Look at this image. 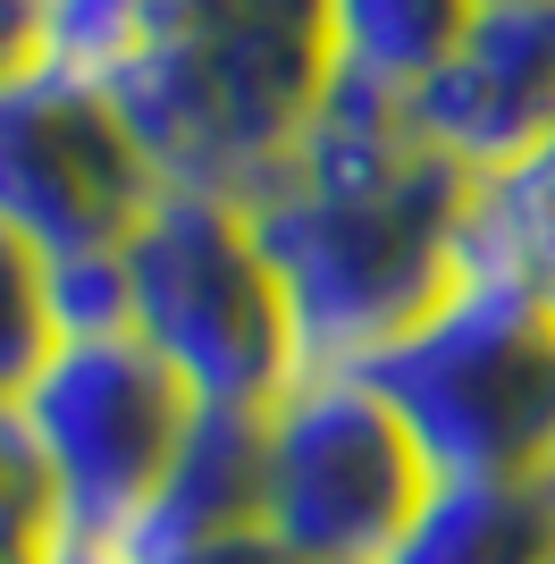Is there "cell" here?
<instances>
[{
	"label": "cell",
	"instance_id": "obj_1",
	"mask_svg": "<svg viewBox=\"0 0 555 564\" xmlns=\"http://www.w3.org/2000/svg\"><path fill=\"white\" fill-rule=\"evenodd\" d=\"M463 177L413 127V101L328 76L295 152L236 212L278 279L295 371H362L455 279Z\"/></svg>",
	"mask_w": 555,
	"mask_h": 564
},
{
	"label": "cell",
	"instance_id": "obj_2",
	"mask_svg": "<svg viewBox=\"0 0 555 564\" xmlns=\"http://www.w3.org/2000/svg\"><path fill=\"white\" fill-rule=\"evenodd\" d=\"M143 169L177 194H244L295 152L328 94L312 0H152L135 51L101 76Z\"/></svg>",
	"mask_w": 555,
	"mask_h": 564
},
{
	"label": "cell",
	"instance_id": "obj_3",
	"mask_svg": "<svg viewBox=\"0 0 555 564\" xmlns=\"http://www.w3.org/2000/svg\"><path fill=\"white\" fill-rule=\"evenodd\" d=\"M362 379L413 430L438 480H538L555 455V304L455 270Z\"/></svg>",
	"mask_w": 555,
	"mask_h": 564
},
{
	"label": "cell",
	"instance_id": "obj_4",
	"mask_svg": "<svg viewBox=\"0 0 555 564\" xmlns=\"http://www.w3.org/2000/svg\"><path fill=\"white\" fill-rule=\"evenodd\" d=\"M127 337L168 362L194 404H261L295 379V329L253 228L228 194L161 186L127 228Z\"/></svg>",
	"mask_w": 555,
	"mask_h": 564
},
{
	"label": "cell",
	"instance_id": "obj_5",
	"mask_svg": "<svg viewBox=\"0 0 555 564\" xmlns=\"http://www.w3.org/2000/svg\"><path fill=\"white\" fill-rule=\"evenodd\" d=\"M438 471L362 371H295L261 404V531L295 564H388Z\"/></svg>",
	"mask_w": 555,
	"mask_h": 564
},
{
	"label": "cell",
	"instance_id": "obj_6",
	"mask_svg": "<svg viewBox=\"0 0 555 564\" xmlns=\"http://www.w3.org/2000/svg\"><path fill=\"white\" fill-rule=\"evenodd\" d=\"M18 422L51 471V522L127 531L152 506L168 455H177L194 397L143 337H59L43 371L18 388Z\"/></svg>",
	"mask_w": 555,
	"mask_h": 564
},
{
	"label": "cell",
	"instance_id": "obj_7",
	"mask_svg": "<svg viewBox=\"0 0 555 564\" xmlns=\"http://www.w3.org/2000/svg\"><path fill=\"white\" fill-rule=\"evenodd\" d=\"M161 177L118 127L110 94L76 68H18L0 85V228L43 261L110 253L152 212Z\"/></svg>",
	"mask_w": 555,
	"mask_h": 564
},
{
	"label": "cell",
	"instance_id": "obj_8",
	"mask_svg": "<svg viewBox=\"0 0 555 564\" xmlns=\"http://www.w3.org/2000/svg\"><path fill=\"white\" fill-rule=\"evenodd\" d=\"M413 127L463 177L505 169L513 152L555 135V0L471 9L455 59L413 94Z\"/></svg>",
	"mask_w": 555,
	"mask_h": 564
},
{
	"label": "cell",
	"instance_id": "obj_9",
	"mask_svg": "<svg viewBox=\"0 0 555 564\" xmlns=\"http://www.w3.org/2000/svg\"><path fill=\"white\" fill-rule=\"evenodd\" d=\"M253 514H261V413H244V404H194V422H185L152 506L127 522V564L203 547L219 531H244Z\"/></svg>",
	"mask_w": 555,
	"mask_h": 564
},
{
	"label": "cell",
	"instance_id": "obj_10",
	"mask_svg": "<svg viewBox=\"0 0 555 564\" xmlns=\"http://www.w3.org/2000/svg\"><path fill=\"white\" fill-rule=\"evenodd\" d=\"M455 270L555 304V135H538L505 169L471 177L463 228H455Z\"/></svg>",
	"mask_w": 555,
	"mask_h": 564
},
{
	"label": "cell",
	"instance_id": "obj_11",
	"mask_svg": "<svg viewBox=\"0 0 555 564\" xmlns=\"http://www.w3.org/2000/svg\"><path fill=\"white\" fill-rule=\"evenodd\" d=\"M388 564H555V497L538 480H429Z\"/></svg>",
	"mask_w": 555,
	"mask_h": 564
},
{
	"label": "cell",
	"instance_id": "obj_12",
	"mask_svg": "<svg viewBox=\"0 0 555 564\" xmlns=\"http://www.w3.org/2000/svg\"><path fill=\"white\" fill-rule=\"evenodd\" d=\"M312 9H320L328 76L395 101H413L471 25V0H312Z\"/></svg>",
	"mask_w": 555,
	"mask_h": 564
},
{
	"label": "cell",
	"instance_id": "obj_13",
	"mask_svg": "<svg viewBox=\"0 0 555 564\" xmlns=\"http://www.w3.org/2000/svg\"><path fill=\"white\" fill-rule=\"evenodd\" d=\"M59 346L43 295V253L0 228V404H18V388L43 371V354Z\"/></svg>",
	"mask_w": 555,
	"mask_h": 564
},
{
	"label": "cell",
	"instance_id": "obj_14",
	"mask_svg": "<svg viewBox=\"0 0 555 564\" xmlns=\"http://www.w3.org/2000/svg\"><path fill=\"white\" fill-rule=\"evenodd\" d=\"M143 18H152V0H43V59L101 85L135 51Z\"/></svg>",
	"mask_w": 555,
	"mask_h": 564
},
{
	"label": "cell",
	"instance_id": "obj_15",
	"mask_svg": "<svg viewBox=\"0 0 555 564\" xmlns=\"http://www.w3.org/2000/svg\"><path fill=\"white\" fill-rule=\"evenodd\" d=\"M43 295H51V329L59 337H118L127 329V253H68L43 261Z\"/></svg>",
	"mask_w": 555,
	"mask_h": 564
},
{
	"label": "cell",
	"instance_id": "obj_16",
	"mask_svg": "<svg viewBox=\"0 0 555 564\" xmlns=\"http://www.w3.org/2000/svg\"><path fill=\"white\" fill-rule=\"evenodd\" d=\"M51 514H59L51 506V471L34 455V438H25L18 404H0V564H34Z\"/></svg>",
	"mask_w": 555,
	"mask_h": 564
},
{
	"label": "cell",
	"instance_id": "obj_17",
	"mask_svg": "<svg viewBox=\"0 0 555 564\" xmlns=\"http://www.w3.org/2000/svg\"><path fill=\"white\" fill-rule=\"evenodd\" d=\"M143 564H295L286 547L261 531V522H244V531H219V540L203 547H177V556H143Z\"/></svg>",
	"mask_w": 555,
	"mask_h": 564
},
{
	"label": "cell",
	"instance_id": "obj_18",
	"mask_svg": "<svg viewBox=\"0 0 555 564\" xmlns=\"http://www.w3.org/2000/svg\"><path fill=\"white\" fill-rule=\"evenodd\" d=\"M43 59V0H0V85Z\"/></svg>",
	"mask_w": 555,
	"mask_h": 564
},
{
	"label": "cell",
	"instance_id": "obj_19",
	"mask_svg": "<svg viewBox=\"0 0 555 564\" xmlns=\"http://www.w3.org/2000/svg\"><path fill=\"white\" fill-rule=\"evenodd\" d=\"M538 489H547V497H555V455H547V464H538Z\"/></svg>",
	"mask_w": 555,
	"mask_h": 564
},
{
	"label": "cell",
	"instance_id": "obj_20",
	"mask_svg": "<svg viewBox=\"0 0 555 564\" xmlns=\"http://www.w3.org/2000/svg\"><path fill=\"white\" fill-rule=\"evenodd\" d=\"M471 9H505V0H471Z\"/></svg>",
	"mask_w": 555,
	"mask_h": 564
}]
</instances>
